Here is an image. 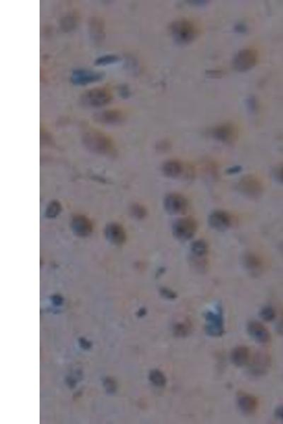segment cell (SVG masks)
I'll return each mask as SVG.
<instances>
[{
  "instance_id": "1",
  "label": "cell",
  "mask_w": 283,
  "mask_h": 424,
  "mask_svg": "<svg viewBox=\"0 0 283 424\" xmlns=\"http://www.w3.org/2000/svg\"><path fill=\"white\" fill-rule=\"evenodd\" d=\"M82 142L88 150L97 154L109 155L114 151V143L108 136L97 130L86 131Z\"/></svg>"
},
{
  "instance_id": "2",
  "label": "cell",
  "mask_w": 283,
  "mask_h": 424,
  "mask_svg": "<svg viewBox=\"0 0 283 424\" xmlns=\"http://www.w3.org/2000/svg\"><path fill=\"white\" fill-rule=\"evenodd\" d=\"M170 31L173 38L181 43L193 41L200 33L199 27L188 19L177 20L170 26Z\"/></svg>"
},
{
  "instance_id": "3",
  "label": "cell",
  "mask_w": 283,
  "mask_h": 424,
  "mask_svg": "<svg viewBox=\"0 0 283 424\" xmlns=\"http://www.w3.org/2000/svg\"><path fill=\"white\" fill-rule=\"evenodd\" d=\"M237 188L240 193L249 199H258L262 197L264 186L262 181L256 175L248 174L238 181Z\"/></svg>"
},
{
  "instance_id": "4",
  "label": "cell",
  "mask_w": 283,
  "mask_h": 424,
  "mask_svg": "<svg viewBox=\"0 0 283 424\" xmlns=\"http://www.w3.org/2000/svg\"><path fill=\"white\" fill-rule=\"evenodd\" d=\"M112 100L110 91L105 88H94L86 91L80 96L81 104L90 108H100L108 104Z\"/></svg>"
},
{
  "instance_id": "5",
  "label": "cell",
  "mask_w": 283,
  "mask_h": 424,
  "mask_svg": "<svg viewBox=\"0 0 283 424\" xmlns=\"http://www.w3.org/2000/svg\"><path fill=\"white\" fill-rule=\"evenodd\" d=\"M198 230V223L195 218H179L173 224L172 232L173 236L180 241H188L195 236Z\"/></svg>"
},
{
  "instance_id": "6",
  "label": "cell",
  "mask_w": 283,
  "mask_h": 424,
  "mask_svg": "<svg viewBox=\"0 0 283 424\" xmlns=\"http://www.w3.org/2000/svg\"><path fill=\"white\" fill-rule=\"evenodd\" d=\"M205 332L212 338H220L225 332L223 310L217 306L214 311H208L205 315Z\"/></svg>"
},
{
  "instance_id": "7",
  "label": "cell",
  "mask_w": 283,
  "mask_h": 424,
  "mask_svg": "<svg viewBox=\"0 0 283 424\" xmlns=\"http://www.w3.org/2000/svg\"><path fill=\"white\" fill-rule=\"evenodd\" d=\"M258 51L253 48H246L238 52L235 56L233 64L235 70L238 72L249 71L258 64Z\"/></svg>"
},
{
  "instance_id": "8",
  "label": "cell",
  "mask_w": 283,
  "mask_h": 424,
  "mask_svg": "<svg viewBox=\"0 0 283 424\" xmlns=\"http://www.w3.org/2000/svg\"><path fill=\"white\" fill-rule=\"evenodd\" d=\"M164 207L168 214L179 215L186 213L188 208V202L182 194L171 193L164 198Z\"/></svg>"
},
{
  "instance_id": "9",
  "label": "cell",
  "mask_w": 283,
  "mask_h": 424,
  "mask_svg": "<svg viewBox=\"0 0 283 424\" xmlns=\"http://www.w3.org/2000/svg\"><path fill=\"white\" fill-rule=\"evenodd\" d=\"M242 264L251 275L256 277L262 274L266 267L264 257L255 252H246L242 257Z\"/></svg>"
},
{
  "instance_id": "10",
  "label": "cell",
  "mask_w": 283,
  "mask_h": 424,
  "mask_svg": "<svg viewBox=\"0 0 283 424\" xmlns=\"http://www.w3.org/2000/svg\"><path fill=\"white\" fill-rule=\"evenodd\" d=\"M105 75L102 72H94L88 70H74L70 80L73 84L84 86L102 80Z\"/></svg>"
},
{
  "instance_id": "11",
  "label": "cell",
  "mask_w": 283,
  "mask_h": 424,
  "mask_svg": "<svg viewBox=\"0 0 283 424\" xmlns=\"http://www.w3.org/2000/svg\"><path fill=\"white\" fill-rule=\"evenodd\" d=\"M93 119L96 123L101 125H118L125 122V116L121 110L110 109L94 114Z\"/></svg>"
},
{
  "instance_id": "12",
  "label": "cell",
  "mask_w": 283,
  "mask_h": 424,
  "mask_svg": "<svg viewBox=\"0 0 283 424\" xmlns=\"http://www.w3.org/2000/svg\"><path fill=\"white\" fill-rule=\"evenodd\" d=\"M232 216L223 210H215L208 217L209 226L214 230L225 231L232 226Z\"/></svg>"
},
{
  "instance_id": "13",
  "label": "cell",
  "mask_w": 283,
  "mask_h": 424,
  "mask_svg": "<svg viewBox=\"0 0 283 424\" xmlns=\"http://www.w3.org/2000/svg\"><path fill=\"white\" fill-rule=\"evenodd\" d=\"M271 366V356L268 353L260 351L253 356L250 366V371L253 375L262 376L268 373Z\"/></svg>"
},
{
  "instance_id": "14",
  "label": "cell",
  "mask_w": 283,
  "mask_h": 424,
  "mask_svg": "<svg viewBox=\"0 0 283 424\" xmlns=\"http://www.w3.org/2000/svg\"><path fill=\"white\" fill-rule=\"evenodd\" d=\"M212 135L216 140L223 143H234L238 138V130L234 125L230 123L217 126L213 129Z\"/></svg>"
},
{
  "instance_id": "15",
  "label": "cell",
  "mask_w": 283,
  "mask_h": 424,
  "mask_svg": "<svg viewBox=\"0 0 283 424\" xmlns=\"http://www.w3.org/2000/svg\"><path fill=\"white\" fill-rule=\"evenodd\" d=\"M249 334L258 343L267 344L271 342V335L265 326L258 321L249 322L247 325Z\"/></svg>"
},
{
  "instance_id": "16",
  "label": "cell",
  "mask_w": 283,
  "mask_h": 424,
  "mask_svg": "<svg viewBox=\"0 0 283 424\" xmlns=\"http://www.w3.org/2000/svg\"><path fill=\"white\" fill-rule=\"evenodd\" d=\"M90 38L96 43L102 42L104 40L105 24L102 18L94 16L90 18L88 23Z\"/></svg>"
},
{
  "instance_id": "17",
  "label": "cell",
  "mask_w": 283,
  "mask_h": 424,
  "mask_svg": "<svg viewBox=\"0 0 283 424\" xmlns=\"http://www.w3.org/2000/svg\"><path fill=\"white\" fill-rule=\"evenodd\" d=\"M237 405L240 411L246 415H251L256 412L258 407V400L252 394L238 393Z\"/></svg>"
},
{
  "instance_id": "18",
  "label": "cell",
  "mask_w": 283,
  "mask_h": 424,
  "mask_svg": "<svg viewBox=\"0 0 283 424\" xmlns=\"http://www.w3.org/2000/svg\"><path fill=\"white\" fill-rule=\"evenodd\" d=\"M72 228L74 232L79 236H88L92 233V225L86 216H77L72 221Z\"/></svg>"
},
{
  "instance_id": "19",
  "label": "cell",
  "mask_w": 283,
  "mask_h": 424,
  "mask_svg": "<svg viewBox=\"0 0 283 424\" xmlns=\"http://www.w3.org/2000/svg\"><path fill=\"white\" fill-rule=\"evenodd\" d=\"M162 171L166 177L177 178L184 173V166L180 161L172 159L164 163L162 166Z\"/></svg>"
},
{
  "instance_id": "20",
  "label": "cell",
  "mask_w": 283,
  "mask_h": 424,
  "mask_svg": "<svg viewBox=\"0 0 283 424\" xmlns=\"http://www.w3.org/2000/svg\"><path fill=\"white\" fill-rule=\"evenodd\" d=\"M105 235L109 241L121 245L125 240V233L123 227L117 224H111L105 229Z\"/></svg>"
},
{
  "instance_id": "21",
  "label": "cell",
  "mask_w": 283,
  "mask_h": 424,
  "mask_svg": "<svg viewBox=\"0 0 283 424\" xmlns=\"http://www.w3.org/2000/svg\"><path fill=\"white\" fill-rule=\"evenodd\" d=\"M250 352L247 347L240 346L233 349L231 353V361L237 367H242L249 362Z\"/></svg>"
},
{
  "instance_id": "22",
  "label": "cell",
  "mask_w": 283,
  "mask_h": 424,
  "mask_svg": "<svg viewBox=\"0 0 283 424\" xmlns=\"http://www.w3.org/2000/svg\"><path fill=\"white\" fill-rule=\"evenodd\" d=\"M208 243L204 240H196L190 246L192 256L195 258H205L208 254Z\"/></svg>"
},
{
  "instance_id": "23",
  "label": "cell",
  "mask_w": 283,
  "mask_h": 424,
  "mask_svg": "<svg viewBox=\"0 0 283 424\" xmlns=\"http://www.w3.org/2000/svg\"><path fill=\"white\" fill-rule=\"evenodd\" d=\"M192 331V324L189 320H185L173 326V332L177 338H186Z\"/></svg>"
},
{
  "instance_id": "24",
  "label": "cell",
  "mask_w": 283,
  "mask_h": 424,
  "mask_svg": "<svg viewBox=\"0 0 283 424\" xmlns=\"http://www.w3.org/2000/svg\"><path fill=\"white\" fill-rule=\"evenodd\" d=\"M149 380L151 383L157 387H164L166 383L165 375L159 370H151L149 373Z\"/></svg>"
},
{
  "instance_id": "25",
  "label": "cell",
  "mask_w": 283,
  "mask_h": 424,
  "mask_svg": "<svg viewBox=\"0 0 283 424\" xmlns=\"http://www.w3.org/2000/svg\"><path fill=\"white\" fill-rule=\"evenodd\" d=\"M120 57L116 55H106L103 56L98 57L96 59L94 64L96 66H106L109 64H115L119 62Z\"/></svg>"
},
{
  "instance_id": "26",
  "label": "cell",
  "mask_w": 283,
  "mask_h": 424,
  "mask_svg": "<svg viewBox=\"0 0 283 424\" xmlns=\"http://www.w3.org/2000/svg\"><path fill=\"white\" fill-rule=\"evenodd\" d=\"M259 316L264 321L271 322L276 318V312H275V310L273 307L267 305V306L262 308Z\"/></svg>"
},
{
  "instance_id": "27",
  "label": "cell",
  "mask_w": 283,
  "mask_h": 424,
  "mask_svg": "<svg viewBox=\"0 0 283 424\" xmlns=\"http://www.w3.org/2000/svg\"><path fill=\"white\" fill-rule=\"evenodd\" d=\"M61 210V206L58 202H53L49 205L47 211H46V215L48 217L53 218L57 216V214L60 213Z\"/></svg>"
},
{
  "instance_id": "28",
  "label": "cell",
  "mask_w": 283,
  "mask_h": 424,
  "mask_svg": "<svg viewBox=\"0 0 283 424\" xmlns=\"http://www.w3.org/2000/svg\"><path fill=\"white\" fill-rule=\"evenodd\" d=\"M76 27V18L73 16H67L62 20L61 27L64 31H70Z\"/></svg>"
},
{
  "instance_id": "29",
  "label": "cell",
  "mask_w": 283,
  "mask_h": 424,
  "mask_svg": "<svg viewBox=\"0 0 283 424\" xmlns=\"http://www.w3.org/2000/svg\"><path fill=\"white\" fill-rule=\"evenodd\" d=\"M132 213L133 215L138 218H142L145 217L147 214V211L145 207L140 205H136L133 207Z\"/></svg>"
},
{
  "instance_id": "30",
  "label": "cell",
  "mask_w": 283,
  "mask_h": 424,
  "mask_svg": "<svg viewBox=\"0 0 283 424\" xmlns=\"http://www.w3.org/2000/svg\"><path fill=\"white\" fill-rule=\"evenodd\" d=\"M160 293L162 294L163 297L169 300H173L177 299V294L175 292L167 288H162L160 290Z\"/></svg>"
},
{
  "instance_id": "31",
  "label": "cell",
  "mask_w": 283,
  "mask_h": 424,
  "mask_svg": "<svg viewBox=\"0 0 283 424\" xmlns=\"http://www.w3.org/2000/svg\"><path fill=\"white\" fill-rule=\"evenodd\" d=\"M273 175H274L275 179L276 180L277 182L283 184V165L279 166L275 170Z\"/></svg>"
},
{
  "instance_id": "32",
  "label": "cell",
  "mask_w": 283,
  "mask_h": 424,
  "mask_svg": "<svg viewBox=\"0 0 283 424\" xmlns=\"http://www.w3.org/2000/svg\"><path fill=\"white\" fill-rule=\"evenodd\" d=\"M276 331L280 335H283V311L281 313L280 318L276 325Z\"/></svg>"
},
{
  "instance_id": "33",
  "label": "cell",
  "mask_w": 283,
  "mask_h": 424,
  "mask_svg": "<svg viewBox=\"0 0 283 424\" xmlns=\"http://www.w3.org/2000/svg\"><path fill=\"white\" fill-rule=\"evenodd\" d=\"M275 416L283 423V405L277 407L275 411Z\"/></svg>"
},
{
  "instance_id": "34",
  "label": "cell",
  "mask_w": 283,
  "mask_h": 424,
  "mask_svg": "<svg viewBox=\"0 0 283 424\" xmlns=\"http://www.w3.org/2000/svg\"><path fill=\"white\" fill-rule=\"evenodd\" d=\"M105 384L108 392H114V389L116 388V386H115L114 381L109 378L107 379L105 382Z\"/></svg>"
},
{
  "instance_id": "35",
  "label": "cell",
  "mask_w": 283,
  "mask_h": 424,
  "mask_svg": "<svg viewBox=\"0 0 283 424\" xmlns=\"http://www.w3.org/2000/svg\"><path fill=\"white\" fill-rule=\"evenodd\" d=\"M121 95L123 99H127V97L129 96V92L128 88H127L126 86H123L121 88Z\"/></svg>"
},
{
  "instance_id": "36",
  "label": "cell",
  "mask_w": 283,
  "mask_h": 424,
  "mask_svg": "<svg viewBox=\"0 0 283 424\" xmlns=\"http://www.w3.org/2000/svg\"><path fill=\"white\" fill-rule=\"evenodd\" d=\"M79 342H80L79 343H80L81 347L84 348V349H90L91 344L88 341L84 340V339H80Z\"/></svg>"
},
{
  "instance_id": "37",
  "label": "cell",
  "mask_w": 283,
  "mask_h": 424,
  "mask_svg": "<svg viewBox=\"0 0 283 424\" xmlns=\"http://www.w3.org/2000/svg\"><path fill=\"white\" fill-rule=\"evenodd\" d=\"M53 301H54V303H55V304L60 305L61 303H62V299H61L60 296H55V297H54V300H53Z\"/></svg>"
},
{
  "instance_id": "38",
  "label": "cell",
  "mask_w": 283,
  "mask_h": 424,
  "mask_svg": "<svg viewBox=\"0 0 283 424\" xmlns=\"http://www.w3.org/2000/svg\"><path fill=\"white\" fill-rule=\"evenodd\" d=\"M145 314L146 311L145 309L142 308L141 309V310H140V312L138 313V316H144V315H145Z\"/></svg>"
},
{
  "instance_id": "39",
  "label": "cell",
  "mask_w": 283,
  "mask_h": 424,
  "mask_svg": "<svg viewBox=\"0 0 283 424\" xmlns=\"http://www.w3.org/2000/svg\"><path fill=\"white\" fill-rule=\"evenodd\" d=\"M280 250L281 253H282V255H283V242H282V243L280 244Z\"/></svg>"
}]
</instances>
